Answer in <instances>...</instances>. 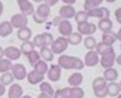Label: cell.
<instances>
[{"label": "cell", "mask_w": 121, "mask_h": 98, "mask_svg": "<svg viewBox=\"0 0 121 98\" xmlns=\"http://www.w3.org/2000/svg\"><path fill=\"white\" fill-rule=\"evenodd\" d=\"M57 65L65 70H82L84 68V63L82 59L77 56H69V55H60L57 60Z\"/></svg>", "instance_id": "cell-1"}, {"label": "cell", "mask_w": 121, "mask_h": 98, "mask_svg": "<svg viewBox=\"0 0 121 98\" xmlns=\"http://www.w3.org/2000/svg\"><path fill=\"white\" fill-rule=\"evenodd\" d=\"M68 46L69 43H68L66 37H57L56 40H54L50 48L54 55H63V52L68 48Z\"/></svg>", "instance_id": "cell-2"}, {"label": "cell", "mask_w": 121, "mask_h": 98, "mask_svg": "<svg viewBox=\"0 0 121 98\" xmlns=\"http://www.w3.org/2000/svg\"><path fill=\"white\" fill-rule=\"evenodd\" d=\"M78 33H80L82 36H93L94 32L97 31V26L91 22H83V23L78 24Z\"/></svg>", "instance_id": "cell-3"}, {"label": "cell", "mask_w": 121, "mask_h": 98, "mask_svg": "<svg viewBox=\"0 0 121 98\" xmlns=\"http://www.w3.org/2000/svg\"><path fill=\"white\" fill-rule=\"evenodd\" d=\"M115 60H116V52H115V50H112L99 57V64L104 69H108V68H113Z\"/></svg>", "instance_id": "cell-4"}, {"label": "cell", "mask_w": 121, "mask_h": 98, "mask_svg": "<svg viewBox=\"0 0 121 98\" xmlns=\"http://www.w3.org/2000/svg\"><path fill=\"white\" fill-rule=\"evenodd\" d=\"M89 18H98V19H106L110 18V10L106 6H98V8L91 9L87 12Z\"/></svg>", "instance_id": "cell-5"}, {"label": "cell", "mask_w": 121, "mask_h": 98, "mask_svg": "<svg viewBox=\"0 0 121 98\" xmlns=\"http://www.w3.org/2000/svg\"><path fill=\"white\" fill-rule=\"evenodd\" d=\"M56 27H57V31L61 37H69L73 33V26L69 22V19H61Z\"/></svg>", "instance_id": "cell-6"}, {"label": "cell", "mask_w": 121, "mask_h": 98, "mask_svg": "<svg viewBox=\"0 0 121 98\" xmlns=\"http://www.w3.org/2000/svg\"><path fill=\"white\" fill-rule=\"evenodd\" d=\"M10 24L13 28H22V27H27L28 24V18L26 17L22 13H18V14H14L10 19Z\"/></svg>", "instance_id": "cell-7"}, {"label": "cell", "mask_w": 121, "mask_h": 98, "mask_svg": "<svg viewBox=\"0 0 121 98\" xmlns=\"http://www.w3.org/2000/svg\"><path fill=\"white\" fill-rule=\"evenodd\" d=\"M84 66H89V68H93L96 66L97 64H99V55L97 54L94 50H91L88 51L84 56Z\"/></svg>", "instance_id": "cell-8"}, {"label": "cell", "mask_w": 121, "mask_h": 98, "mask_svg": "<svg viewBox=\"0 0 121 98\" xmlns=\"http://www.w3.org/2000/svg\"><path fill=\"white\" fill-rule=\"evenodd\" d=\"M46 74L50 81H59L61 78V68L57 64H52L51 66H48V70Z\"/></svg>", "instance_id": "cell-9"}, {"label": "cell", "mask_w": 121, "mask_h": 98, "mask_svg": "<svg viewBox=\"0 0 121 98\" xmlns=\"http://www.w3.org/2000/svg\"><path fill=\"white\" fill-rule=\"evenodd\" d=\"M12 74L14 77V79L17 80H23L27 77V70L23 64H14L12 68Z\"/></svg>", "instance_id": "cell-10"}, {"label": "cell", "mask_w": 121, "mask_h": 98, "mask_svg": "<svg viewBox=\"0 0 121 98\" xmlns=\"http://www.w3.org/2000/svg\"><path fill=\"white\" fill-rule=\"evenodd\" d=\"M21 55H22L21 50H19L18 47H15V46H8V47L4 48V57H6L10 61L18 60V59L21 57Z\"/></svg>", "instance_id": "cell-11"}, {"label": "cell", "mask_w": 121, "mask_h": 98, "mask_svg": "<svg viewBox=\"0 0 121 98\" xmlns=\"http://www.w3.org/2000/svg\"><path fill=\"white\" fill-rule=\"evenodd\" d=\"M19 10H21L22 14H24L26 17L27 15H32L35 13V6L32 5V3L29 0H21V1H17Z\"/></svg>", "instance_id": "cell-12"}, {"label": "cell", "mask_w": 121, "mask_h": 98, "mask_svg": "<svg viewBox=\"0 0 121 98\" xmlns=\"http://www.w3.org/2000/svg\"><path fill=\"white\" fill-rule=\"evenodd\" d=\"M75 8L73 5H63L60 9H59V14H60L61 19H70L75 17Z\"/></svg>", "instance_id": "cell-13"}, {"label": "cell", "mask_w": 121, "mask_h": 98, "mask_svg": "<svg viewBox=\"0 0 121 98\" xmlns=\"http://www.w3.org/2000/svg\"><path fill=\"white\" fill-rule=\"evenodd\" d=\"M50 13H51V6L47 5L46 3H41V4L37 6V9L35 10V14L38 15V17L42 18V19H45V21L50 17Z\"/></svg>", "instance_id": "cell-14"}, {"label": "cell", "mask_w": 121, "mask_h": 98, "mask_svg": "<svg viewBox=\"0 0 121 98\" xmlns=\"http://www.w3.org/2000/svg\"><path fill=\"white\" fill-rule=\"evenodd\" d=\"M26 79L28 80L29 84L36 85V84H40V83H42V81H43V75L38 74L37 71H35V70H31L29 73H27Z\"/></svg>", "instance_id": "cell-15"}, {"label": "cell", "mask_w": 121, "mask_h": 98, "mask_svg": "<svg viewBox=\"0 0 121 98\" xmlns=\"http://www.w3.org/2000/svg\"><path fill=\"white\" fill-rule=\"evenodd\" d=\"M23 96V88L17 83H13L8 90V98H21Z\"/></svg>", "instance_id": "cell-16"}, {"label": "cell", "mask_w": 121, "mask_h": 98, "mask_svg": "<svg viewBox=\"0 0 121 98\" xmlns=\"http://www.w3.org/2000/svg\"><path fill=\"white\" fill-rule=\"evenodd\" d=\"M17 37L19 41L22 42H27V41H31L32 38V31L29 27H22L18 29L17 32Z\"/></svg>", "instance_id": "cell-17"}, {"label": "cell", "mask_w": 121, "mask_h": 98, "mask_svg": "<svg viewBox=\"0 0 121 98\" xmlns=\"http://www.w3.org/2000/svg\"><path fill=\"white\" fill-rule=\"evenodd\" d=\"M112 27H113V23L110 18H106V19H99L97 24V28H99L102 31V33H107V32H112Z\"/></svg>", "instance_id": "cell-18"}, {"label": "cell", "mask_w": 121, "mask_h": 98, "mask_svg": "<svg viewBox=\"0 0 121 98\" xmlns=\"http://www.w3.org/2000/svg\"><path fill=\"white\" fill-rule=\"evenodd\" d=\"M68 83H69L70 87H80V84L83 83V75H82L79 71L73 73L71 75H69V78H68Z\"/></svg>", "instance_id": "cell-19"}, {"label": "cell", "mask_w": 121, "mask_h": 98, "mask_svg": "<svg viewBox=\"0 0 121 98\" xmlns=\"http://www.w3.org/2000/svg\"><path fill=\"white\" fill-rule=\"evenodd\" d=\"M106 88H107V96H110V97H117L121 93L120 85L116 81H110V83H107Z\"/></svg>", "instance_id": "cell-20"}, {"label": "cell", "mask_w": 121, "mask_h": 98, "mask_svg": "<svg viewBox=\"0 0 121 98\" xmlns=\"http://www.w3.org/2000/svg\"><path fill=\"white\" fill-rule=\"evenodd\" d=\"M13 28L10 22L8 21H4L0 23V37H8V36H10L13 33Z\"/></svg>", "instance_id": "cell-21"}, {"label": "cell", "mask_w": 121, "mask_h": 98, "mask_svg": "<svg viewBox=\"0 0 121 98\" xmlns=\"http://www.w3.org/2000/svg\"><path fill=\"white\" fill-rule=\"evenodd\" d=\"M103 78L107 81H115L117 78H119V71H117L115 68H108V69H104L103 73Z\"/></svg>", "instance_id": "cell-22"}, {"label": "cell", "mask_w": 121, "mask_h": 98, "mask_svg": "<svg viewBox=\"0 0 121 98\" xmlns=\"http://www.w3.org/2000/svg\"><path fill=\"white\" fill-rule=\"evenodd\" d=\"M117 37H116V33L115 32H107V33H103L102 34V41L104 45L107 46H113V43L116 42Z\"/></svg>", "instance_id": "cell-23"}, {"label": "cell", "mask_w": 121, "mask_h": 98, "mask_svg": "<svg viewBox=\"0 0 121 98\" xmlns=\"http://www.w3.org/2000/svg\"><path fill=\"white\" fill-rule=\"evenodd\" d=\"M40 55H41V59L43 61H46V63H50V61L54 60V54H52L50 47H41Z\"/></svg>", "instance_id": "cell-24"}, {"label": "cell", "mask_w": 121, "mask_h": 98, "mask_svg": "<svg viewBox=\"0 0 121 98\" xmlns=\"http://www.w3.org/2000/svg\"><path fill=\"white\" fill-rule=\"evenodd\" d=\"M40 90H41V93H45L50 97H54V93H55V89L52 88V85L48 81H42V83H40Z\"/></svg>", "instance_id": "cell-25"}, {"label": "cell", "mask_w": 121, "mask_h": 98, "mask_svg": "<svg viewBox=\"0 0 121 98\" xmlns=\"http://www.w3.org/2000/svg\"><path fill=\"white\" fill-rule=\"evenodd\" d=\"M68 40V43L69 45H73V46H77V45H79L82 41H83V36L80 33H78V32H73L69 37H66Z\"/></svg>", "instance_id": "cell-26"}, {"label": "cell", "mask_w": 121, "mask_h": 98, "mask_svg": "<svg viewBox=\"0 0 121 98\" xmlns=\"http://www.w3.org/2000/svg\"><path fill=\"white\" fill-rule=\"evenodd\" d=\"M112 50H113L112 46H107V45H104L103 42H97V46H96V48H94V51H96L99 56H102V55L107 54V52H110Z\"/></svg>", "instance_id": "cell-27"}, {"label": "cell", "mask_w": 121, "mask_h": 98, "mask_svg": "<svg viewBox=\"0 0 121 98\" xmlns=\"http://www.w3.org/2000/svg\"><path fill=\"white\" fill-rule=\"evenodd\" d=\"M33 70L37 71V73L41 74V75H45V74L47 73V70H48V65H47L46 61H43V60L41 59V60L33 66Z\"/></svg>", "instance_id": "cell-28"}, {"label": "cell", "mask_w": 121, "mask_h": 98, "mask_svg": "<svg viewBox=\"0 0 121 98\" xmlns=\"http://www.w3.org/2000/svg\"><path fill=\"white\" fill-rule=\"evenodd\" d=\"M103 0H84V5H83V10H91V9H94V8H98L101 4H102Z\"/></svg>", "instance_id": "cell-29"}, {"label": "cell", "mask_w": 121, "mask_h": 98, "mask_svg": "<svg viewBox=\"0 0 121 98\" xmlns=\"http://www.w3.org/2000/svg\"><path fill=\"white\" fill-rule=\"evenodd\" d=\"M19 50H21L22 55H26V56H27L28 54H31V52L35 50V45H33V42H32V41L22 42V46H21Z\"/></svg>", "instance_id": "cell-30"}, {"label": "cell", "mask_w": 121, "mask_h": 98, "mask_svg": "<svg viewBox=\"0 0 121 98\" xmlns=\"http://www.w3.org/2000/svg\"><path fill=\"white\" fill-rule=\"evenodd\" d=\"M13 68V64L10 60L8 59H1L0 60V74H4V73H9Z\"/></svg>", "instance_id": "cell-31"}, {"label": "cell", "mask_w": 121, "mask_h": 98, "mask_svg": "<svg viewBox=\"0 0 121 98\" xmlns=\"http://www.w3.org/2000/svg\"><path fill=\"white\" fill-rule=\"evenodd\" d=\"M27 59H28L29 65H31V66H35V65L41 60V55H40V52H38V51L33 50V51L31 52V54L27 55Z\"/></svg>", "instance_id": "cell-32"}, {"label": "cell", "mask_w": 121, "mask_h": 98, "mask_svg": "<svg viewBox=\"0 0 121 98\" xmlns=\"http://www.w3.org/2000/svg\"><path fill=\"white\" fill-rule=\"evenodd\" d=\"M13 81H14V77H13V74L9 71V73H4L1 74V78H0V83L3 84V85H12Z\"/></svg>", "instance_id": "cell-33"}, {"label": "cell", "mask_w": 121, "mask_h": 98, "mask_svg": "<svg viewBox=\"0 0 121 98\" xmlns=\"http://www.w3.org/2000/svg\"><path fill=\"white\" fill-rule=\"evenodd\" d=\"M84 46H86V48H88V50H94L97 46V40L93 37V36H87L86 38H84Z\"/></svg>", "instance_id": "cell-34"}, {"label": "cell", "mask_w": 121, "mask_h": 98, "mask_svg": "<svg viewBox=\"0 0 121 98\" xmlns=\"http://www.w3.org/2000/svg\"><path fill=\"white\" fill-rule=\"evenodd\" d=\"M106 85H107V80L104 79L103 77H97L96 79L92 81V88H93V90H94V89H98V88H103V87H106Z\"/></svg>", "instance_id": "cell-35"}, {"label": "cell", "mask_w": 121, "mask_h": 98, "mask_svg": "<svg viewBox=\"0 0 121 98\" xmlns=\"http://www.w3.org/2000/svg\"><path fill=\"white\" fill-rule=\"evenodd\" d=\"M88 14H87V12L86 10H80V12H77L75 13V22H77V24H79V23H83V22H87L88 21Z\"/></svg>", "instance_id": "cell-36"}, {"label": "cell", "mask_w": 121, "mask_h": 98, "mask_svg": "<svg viewBox=\"0 0 121 98\" xmlns=\"http://www.w3.org/2000/svg\"><path fill=\"white\" fill-rule=\"evenodd\" d=\"M69 92L70 88H60V89L55 90L52 98H69Z\"/></svg>", "instance_id": "cell-37"}, {"label": "cell", "mask_w": 121, "mask_h": 98, "mask_svg": "<svg viewBox=\"0 0 121 98\" xmlns=\"http://www.w3.org/2000/svg\"><path fill=\"white\" fill-rule=\"evenodd\" d=\"M42 38H43V46L45 47H50L52 45V42H54V36L51 33H48V32L42 33Z\"/></svg>", "instance_id": "cell-38"}, {"label": "cell", "mask_w": 121, "mask_h": 98, "mask_svg": "<svg viewBox=\"0 0 121 98\" xmlns=\"http://www.w3.org/2000/svg\"><path fill=\"white\" fill-rule=\"evenodd\" d=\"M107 87V85H106ZM103 87V88H98V89H94V96L96 98H106L107 97V88Z\"/></svg>", "instance_id": "cell-39"}, {"label": "cell", "mask_w": 121, "mask_h": 98, "mask_svg": "<svg viewBox=\"0 0 121 98\" xmlns=\"http://www.w3.org/2000/svg\"><path fill=\"white\" fill-rule=\"evenodd\" d=\"M33 45H35V47H45L43 46V38H42V34H37L36 37L33 38Z\"/></svg>", "instance_id": "cell-40"}, {"label": "cell", "mask_w": 121, "mask_h": 98, "mask_svg": "<svg viewBox=\"0 0 121 98\" xmlns=\"http://www.w3.org/2000/svg\"><path fill=\"white\" fill-rule=\"evenodd\" d=\"M115 18H116V22L121 24V8H117L115 10Z\"/></svg>", "instance_id": "cell-41"}, {"label": "cell", "mask_w": 121, "mask_h": 98, "mask_svg": "<svg viewBox=\"0 0 121 98\" xmlns=\"http://www.w3.org/2000/svg\"><path fill=\"white\" fill-rule=\"evenodd\" d=\"M32 17H33V21L36 22V23H40V24H42V23H45V22H46L45 19H42V18H40V17H38V15H36L35 13L32 14Z\"/></svg>", "instance_id": "cell-42"}, {"label": "cell", "mask_w": 121, "mask_h": 98, "mask_svg": "<svg viewBox=\"0 0 121 98\" xmlns=\"http://www.w3.org/2000/svg\"><path fill=\"white\" fill-rule=\"evenodd\" d=\"M45 3H46L47 5L52 6V5H56L57 3H59V0H45Z\"/></svg>", "instance_id": "cell-43"}, {"label": "cell", "mask_w": 121, "mask_h": 98, "mask_svg": "<svg viewBox=\"0 0 121 98\" xmlns=\"http://www.w3.org/2000/svg\"><path fill=\"white\" fill-rule=\"evenodd\" d=\"M61 1H63L65 5H74L77 0H61Z\"/></svg>", "instance_id": "cell-44"}, {"label": "cell", "mask_w": 121, "mask_h": 98, "mask_svg": "<svg viewBox=\"0 0 121 98\" xmlns=\"http://www.w3.org/2000/svg\"><path fill=\"white\" fill-rule=\"evenodd\" d=\"M5 94V85H3L1 83H0V97H3Z\"/></svg>", "instance_id": "cell-45"}, {"label": "cell", "mask_w": 121, "mask_h": 98, "mask_svg": "<svg viewBox=\"0 0 121 98\" xmlns=\"http://www.w3.org/2000/svg\"><path fill=\"white\" fill-rule=\"evenodd\" d=\"M115 63H116V64H119V65H121V54H120V55H116V60H115Z\"/></svg>", "instance_id": "cell-46"}, {"label": "cell", "mask_w": 121, "mask_h": 98, "mask_svg": "<svg viewBox=\"0 0 121 98\" xmlns=\"http://www.w3.org/2000/svg\"><path fill=\"white\" fill-rule=\"evenodd\" d=\"M37 98H52V97L47 96V94H45V93H40V94H38V97H37Z\"/></svg>", "instance_id": "cell-47"}, {"label": "cell", "mask_w": 121, "mask_h": 98, "mask_svg": "<svg viewBox=\"0 0 121 98\" xmlns=\"http://www.w3.org/2000/svg\"><path fill=\"white\" fill-rule=\"evenodd\" d=\"M116 37H117V40H120L121 41V27H120V29L116 32Z\"/></svg>", "instance_id": "cell-48"}, {"label": "cell", "mask_w": 121, "mask_h": 98, "mask_svg": "<svg viewBox=\"0 0 121 98\" xmlns=\"http://www.w3.org/2000/svg\"><path fill=\"white\" fill-rule=\"evenodd\" d=\"M3 57H4V48L0 46V60H1Z\"/></svg>", "instance_id": "cell-49"}, {"label": "cell", "mask_w": 121, "mask_h": 98, "mask_svg": "<svg viewBox=\"0 0 121 98\" xmlns=\"http://www.w3.org/2000/svg\"><path fill=\"white\" fill-rule=\"evenodd\" d=\"M3 12H4V5H3V3L0 1V17H1V14H3Z\"/></svg>", "instance_id": "cell-50"}, {"label": "cell", "mask_w": 121, "mask_h": 98, "mask_svg": "<svg viewBox=\"0 0 121 98\" xmlns=\"http://www.w3.org/2000/svg\"><path fill=\"white\" fill-rule=\"evenodd\" d=\"M35 3H38V4H41V3H45V0H33Z\"/></svg>", "instance_id": "cell-51"}, {"label": "cell", "mask_w": 121, "mask_h": 98, "mask_svg": "<svg viewBox=\"0 0 121 98\" xmlns=\"http://www.w3.org/2000/svg\"><path fill=\"white\" fill-rule=\"evenodd\" d=\"M21 98H32L31 96H28V94H26V96H22Z\"/></svg>", "instance_id": "cell-52"}, {"label": "cell", "mask_w": 121, "mask_h": 98, "mask_svg": "<svg viewBox=\"0 0 121 98\" xmlns=\"http://www.w3.org/2000/svg\"><path fill=\"white\" fill-rule=\"evenodd\" d=\"M106 1H107V3H115L116 0H106Z\"/></svg>", "instance_id": "cell-53"}, {"label": "cell", "mask_w": 121, "mask_h": 98, "mask_svg": "<svg viewBox=\"0 0 121 98\" xmlns=\"http://www.w3.org/2000/svg\"><path fill=\"white\" fill-rule=\"evenodd\" d=\"M117 98H121V93L119 94V96H117Z\"/></svg>", "instance_id": "cell-54"}, {"label": "cell", "mask_w": 121, "mask_h": 98, "mask_svg": "<svg viewBox=\"0 0 121 98\" xmlns=\"http://www.w3.org/2000/svg\"><path fill=\"white\" fill-rule=\"evenodd\" d=\"M119 85H120V89H121V81H120V83H119Z\"/></svg>", "instance_id": "cell-55"}, {"label": "cell", "mask_w": 121, "mask_h": 98, "mask_svg": "<svg viewBox=\"0 0 121 98\" xmlns=\"http://www.w3.org/2000/svg\"><path fill=\"white\" fill-rule=\"evenodd\" d=\"M120 50H121V45H120Z\"/></svg>", "instance_id": "cell-56"}, {"label": "cell", "mask_w": 121, "mask_h": 98, "mask_svg": "<svg viewBox=\"0 0 121 98\" xmlns=\"http://www.w3.org/2000/svg\"><path fill=\"white\" fill-rule=\"evenodd\" d=\"M17 1H21V0H17Z\"/></svg>", "instance_id": "cell-57"}]
</instances>
